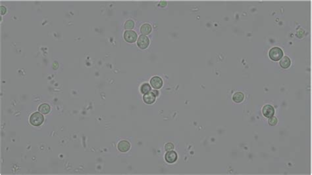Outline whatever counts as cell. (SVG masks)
Instances as JSON below:
<instances>
[{"label": "cell", "instance_id": "cell-11", "mask_svg": "<svg viewBox=\"0 0 312 175\" xmlns=\"http://www.w3.org/2000/svg\"><path fill=\"white\" fill-rule=\"evenodd\" d=\"M291 62H290V58L288 57H284L280 61V65L283 68H288L290 66Z\"/></svg>", "mask_w": 312, "mask_h": 175}, {"label": "cell", "instance_id": "cell-13", "mask_svg": "<svg viewBox=\"0 0 312 175\" xmlns=\"http://www.w3.org/2000/svg\"><path fill=\"white\" fill-rule=\"evenodd\" d=\"M50 106L48 104H42L38 108V111L42 114H48L50 111Z\"/></svg>", "mask_w": 312, "mask_h": 175}, {"label": "cell", "instance_id": "cell-12", "mask_svg": "<svg viewBox=\"0 0 312 175\" xmlns=\"http://www.w3.org/2000/svg\"><path fill=\"white\" fill-rule=\"evenodd\" d=\"M244 99V95L241 92H237L234 93L233 97V101L235 102L236 103H240L241 102H242Z\"/></svg>", "mask_w": 312, "mask_h": 175}, {"label": "cell", "instance_id": "cell-18", "mask_svg": "<svg viewBox=\"0 0 312 175\" xmlns=\"http://www.w3.org/2000/svg\"><path fill=\"white\" fill-rule=\"evenodd\" d=\"M5 13H6V8L4 6L1 5V15H4V14Z\"/></svg>", "mask_w": 312, "mask_h": 175}, {"label": "cell", "instance_id": "cell-10", "mask_svg": "<svg viewBox=\"0 0 312 175\" xmlns=\"http://www.w3.org/2000/svg\"><path fill=\"white\" fill-rule=\"evenodd\" d=\"M140 32H141V33L143 35H144V36L148 35L149 34L151 33L152 32L151 25L149 24H143L141 26V28H140Z\"/></svg>", "mask_w": 312, "mask_h": 175}, {"label": "cell", "instance_id": "cell-17", "mask_svg": "<svg viewBox=\"0 0 312 175\" xmlns=\"http://www.w3.org/2000/svg\"><path fill=\"white\" fill-rule=\"evenodd\" d=\"M165 149L166 151H171L174 149V145L172 143H167L165 144Z\"/></svg>", "mask_w": 312, "mask_h": 175}, {"label": "cell", "instance_id": "cell-14", "mask_svg": "<svg viewBox=\"0 0 312 175\" xmlns=\"http://www.w3.org/2000/svg\"><path fill=\"white\" fill-rule=\"evenodd\" d=\"M140 91L144 95L146 94V93L151 91V86L147 83L142 84L141 87H140Z\"/></svg>", "mask_w": 312, "mask_h": 175}, {"label": "cell", "instance_id": "cell-7", "mask_svg": "<svg viewBox=\"0 0 312 175\" xmlns=\"http://www.w3.org/2000/svg\"><path fill=\"white\" fill-rule=\"evenodd\" d=\"M275 114V109L271 105H266L263 108V114L266 118H271Z\"/></svg>", "mask_w": 312, "mask_h": 175}, {"label": "cell", "instance_id": "cell-19", "mask_svg": "<svg viewBox=\"0 0 312 175\" xmlns=\"http://www.w3.org/2000/svg\"><path fill=\"white\" fill-rule=\"evenodd\" d=\"M152 93H154V95H155V96H156V97H157V96H158V95H159V92H158V91H157L156 89H155V90H154V91H152Z\"/></svg>", "mask_w": 312, "mask_h": 175}, {"label": "cell", "instance_id": "cell-20", "mask_svg": "<svg viewBox=\"0 0 312 175\" xmlns=\"http://www.w3.org/2000/svg\"><path fill=\"white\" fill-rule=\"evenodd\" d=\"M159 5L161 6V7H165V6L167 5V2L161 1V2H160V4H159Z\"/></svg>", "mask_w": 312, "mask_h": 175}, {"label": "cell", "instance_id": "cell-8", "mask_svg": "<svg viewBox=\"0 0 312 175\" xmlns=\"http://www.w3.org/2000/svg\"><path fill=\"white\" fill-rule=\"evenodd\" d=\"M118 150L121 152H126L130 148V144L126 141H122L118 144Z\"/></svg>", "mask_w": 312, "mask_h": 175}, {"label": "cell", "instance_id": "cell-16", "mask_svg": "<svg viewBox=\"0 0 312 175\" xmlns=\"http://www.w3.org/2000/svg\"><path fill=\"white\" fill-rule=\"evenodd\" d=\"M268 122H269V124L270 125L275 126L276 124V123H277L278 120H277V118H275V117L272 116V117H271V118H269V120H268Z\"/></svg>", "mask_w": 312, "mask_h": 175}, {"label": "cell", "instance_id": "cell-5", "mask_svg": "<svg viewBox=\"0 0 312 175\" xmlns=\"http://www.w3.org/2000/svg\"><path fill=\"white\" fill-rule=\"evenodd\" d=\"M150 83L155 89H159L163 86V80L158 76H154L150 80Z\"/></svg>", "mask_w": 312, "mask_h": 175}, {"label": "cell", "instance_id": "cell-1", "mask_svg": "<svg viewBox=\"0 0 312 175\" xmlns=\"http://www.w3.org/2000/svg\"><path fill=\"white\" fill-rule=\"evenodd\" d=\"M44 116L42 114L39 112H35L32 114L30 118V123L33 126H40L42 124L44 121Z\"/></svg>", "mask_w": 312, "mask_h": 175}, {"label": "cell", "instance_id": "cell-3", "mask_svg": "<svg viewBox=\"0 0 312 175\" xmlns=\"http://www.w3.org/2000/svg\"><path fill=\"white\" fill-rule=\"evenodd\" d=\"M150 40L146 36L144 35H142L138 38L137 40V45L138 47L141 49H146L149 45Z\"/></svg>", "mask_w": 312, "mask_h": 175}, {"label": "cell", "instance_id": "cell-6", "mask_svg": "<svg viewBox=\"0 0 312 175\" xmlns=\"http://www.w3.org/2000/svg\"><path fill=\"white\" fill-rule=\"evenodd\" d=\"M178 156L177 153L175 151H168V152L166 153L165 159V161L169 163H173L177 160Z\"/></svg>", "mask_w": 312, "mask_h": 175}, {"label": "cell", "instance_id": "cell-2", "mask_svg": "<svg viewBox=\"0 0 312 175\" xmlns=\"http://www.w3.org/2000/svg\"><path fill=\"white\" fill-rule=\"evenodd\" d=\"M269 57L274 61H278L283 57V51L279 47L272 48L269 53Z\"/></svg>", "mask_w": 312, "mask_h": 175}, {"label": "cell", "instance_id": "cell-4", "mask_svg": "<svg viewBox=\"0 0 312 175\" xmlns=\"http://www.w3.org/2000/svg\"><path fill=\"white\" fill-rule=\"evenodd\" d=\"M124 38L128 43H134L137 39V34L132 30H126L124 34Z\"/></svg>", "mask_w": 312, "mask_h": 175}, {"label": "cell", "instance_id": "cell-9", "mask_svg": "<svg viewBox=\"0 0 312 175\" xmlns=\"http://www.w3.org/2000/svg\"><path fill=\"white\" fill-rule=\"evenodd\" d=\"M156 96L154 95V93L152 92H149L144 94V97H143V100L146 104H153L156 100Z\"/></svg>", "mask_w": 312, "mask_h": 175}, {"label": "cell", "instance_id": "cell-15", "mask_svg": "<svg viewBox=\"0 0 312 175\" xmlns=\"http://www.w3.org/2000/svg\"><path fill=\"white\" fill-rule=\"evenodd\" d=\"M134 26V22L131 20H128L126 21L125 24V28L126 30H131Z\"/></svg>", "mask_w": 312, "mask_h": 175}]
</instances>
